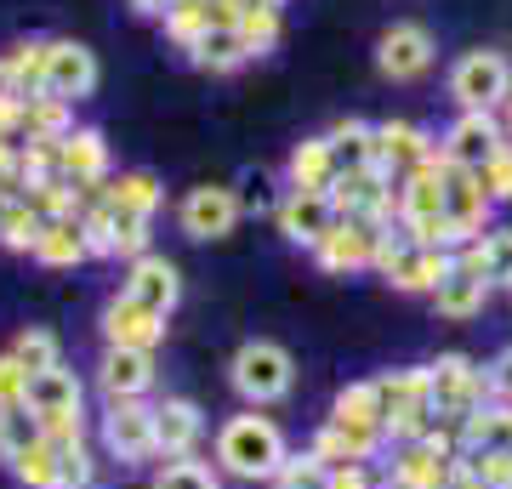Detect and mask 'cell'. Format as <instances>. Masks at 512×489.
<instances>
[{
  "label": "cell",
  "mask_w": 512,
  "mask_h": 489,
  "mask_svg": "<svg viewBox=\"0 0 512 489\" xmlns=\"http://www.w3.org/2000/svg\"><path fill=\"white\" fill-rule=\"evenodd\" d=\"M285 433H279L268 416H256V410H245V416H228L217 433V461L222 472H234V478H268L274 484V472L285 467Z\"/></svg>",
  "instance_id": "1"
},
{
  "label": "cell",
  "mask_w": 512,
  "mask_h": 489,
  "mask_svg": "<svg viewBox=\"0 0 512 489\" xmlns=\"http://www.w3.org/2000/svg\"><path fill=\"white\" fill-rule=\"evenodd\" d=\"M450 262H456V251L421 245V239H410L404 228H393V222L382 228L376 268H382V279L393 290H404V296H433V290H439V279L450 273Z\"/></svg>",
  "instance_id": "2"
},
{
  "label": "cell",
  "mask_w": 512,
  "mask_h": 489,
  "mask_svg": "<svg viewBox=\"0 0 512 489\" xmlns=\"http://www.w3.org/2000/svg\"><path fill=\"white\" fill-rule=\"evenodd\" d=\"M427 404H433V421L461 427L467 416H478L490 404V381L467 353H439L427 364Z\"/></svg>",
  "instance_id": "3"
},
{
  "label": "cell",
  "mask_w": 512,
  "mask_h": 489,
  "mask_svg": "<svg viewBox=\"0 0 512 489\" xmlns=\"http://www.w3.org/2000/svg\"><path fill=\"white\" fill-rule=\"evenodd\" d=\"M228 381H234V393L251 404V410H262V404H279L296 387V359L279 342H262V336H256V342H245L234 353Z\"/></svg>",
  "instance_id": "4"
},
{
  "label": "cell",
  "mask_w": 512,
  "mask_h": 489,
  "mask_svg": "<svg viewBox=\"0 0 512 489\" xmlns=\"http://www.w3.org/2000/svg\"><path fill=\"white\" fill-rule=\"evenodd\" d=\"M427 165H444L439 154V137H427L421 126L410 120H387V126H370V171H382L393 188L404 177H416Z\"/></svg>",
  "instance_id": "5"
},
{
  "label": "cell",
  "mask_w": 512,
  "mask_h": 489,
  "mask_svg": "<svg viewBox=\"0 0 512 489\" xmlns=\"http://www.w3.org/2000/svg\"><path fill=\"white\" fill-rule=\"evenodd\" d=\"M450 97L461 114H495L512 97V63L501 52H467L450 69Z\"/></svg>",
  "instance_id": "6"
},
{
  "label": "cell",
  "mask_w": 512,
  "mask_h": 489,
  "mask_svg": "<svg viewBox=\"0 0 512 489\" xmlns=\"http://www.w3.org/2000/svg\"><path fill=\"white\" fill-rule=\"evenodd\" d=\"M439 188H444V222H450V251H461V245H473V239L490 234L495 200L478 188L473 171H461V165H439Z\"/></svg>",
  "instance_id": "7"
},
{
  "label": "cell",
  "mask_w": 512,
  "mask_h": 489,
  "mask_svg": "<svg viewBox=\"0 0 512 489\" xmlns=\"http://www.w3.org/2000/svg\"><path fill=\"white\" fill-rule=\"evenodd\" d=\"M103 444L120 467H143L154 461V404L143 399H120L103 410Z\"/></svg>",
  "instance_id": "8"
},
{
  "label": "cell",
  "mask_w": 512,
  "mask_h": 489,
  "mask_svg": "<svg viewBox=\"0 0 512 489\" xmlns=\"http://www.w3.org/2000/svg\"><path fill=\"white\" fill-rule=\"evenodd\" d=\"M177 222H183L188 239H228L239 222V194L234 188H217V182H200V188L183 194Z\"/></svg>",
  "instance_id": "9"
},
{
  "label": "cell",
  "mask_w": 512,
  "mask_h": 489,
  "mask_svg": "<svg viewBox=\"0 0 512 489\" xmlns=\"http://www.w3.org/2000/svg\"><path fill=\"white\" fill-rule=\"evenodd\" d=\"M330 205H336V217H348V222H376V228H387L393 222V182L382 171H348V177H336V188H330Z\"/></svg>",
  "instance_id": "10"
},
{
  "label": "cell",
  "mask_w": 512,
  "mask_h": 489,
  "mask_svg": "<svg viewBox=\"0 0 512 489\" xmlns=\"http://www.w3.org/2000/svg\"><path fill=\"white\" fill-rule=\"evenodd\" d=\"M495 148H507V126L495 114H456V126L439 137L444 165H461V171H478Z\"/></svg>",
  "instance_id": "11"
},
{
  "label": "cell",
  "mask_w": 512,
  "mask_h": 489,
  "mask_svg": "<svg viewBox=\"0 0 512 489\" xmlns=\"http://www.w3.org/2000/svg\"><path fill=\"white\" fill-rule=\"evenodd\" d=\"M46 97L57 103H80V97H92L97 91V57L92 46H80V40H52V57H46Z\"/></svg>",
  "instance_id": "12"
},
{
  "label": "cell",
  "mask_w": 512,
  "mask_h": 489,
  "mask_svg": "<svg viewBox=\"0 0 512 489\" xmlns=\"http://www.w3.org/2000/svg\"><path fill=\"white\" fill-rule=\"evenodd\" d=\"M274 217H279V234L291 239V245H319V239L336 228V205H330V194H313V188H285V200L274 205Z\"/></svg>",
  "instance_id": "13"
},
{
  "label": "cell",
  "mask_w": 512,
  "mask_h": 489,
  "mask_svg": "<svg viewBox=\"0 0 512 489\" xmlns=\"http://www.w3.org/2000/svg\"><path fill=\"white\" fill-rule=\"evenodd\" d=\"M376 245H382V228H376V222L342 217L319 245H313V256H319L325 273H359V268H376Z\"/></svg>",
  "instance_id": "14"
},
{
  "label": "cell",
  "mask_w": 512,
  "mask_h": 489,
  "mask_svg": "<svg viewBox=\"0 0 512 489\" xmlns=\"http://www.w3.org/2000/svg\"><path fill=\"white\" fill-rule=\"evenodd\" d=\"M120 296H131L137 308H148V313H160V319H171L177 313V302H183V279H177V268L165 262V256H137L131 262V273H126V290Z\"/></svg>",
  "instance_id": "15"
},
{
  "label": "cell",
  "mask_w": 512,
  "mask_h": 489,
  "mask_svg": "<svg viewBox=\"0 0 512 489\" xmlns=\"http://www.w3.org/2000/svg\"><path fill=\"white\" fill-rule=\"evenodd\" d=\"M376 69L387 80H416V74L433 69V35L421 23H393L382 40H376Z\"/></svg>",
  "instance_id": "16"
},
{
  "label": "cell",
  "mask_w": 512,
  "mask_h": 489,
  "mask_svg": "<svg viewBox=\"0 0 512 489\" xmlns=\"http://www.w3.org/2000/svg\"><path fill=\"white\" fill-rule=\"evenodd\" d=\"M57 171H63V182H74L80 194H86V188H103V182H109V143H103V131H92V126L69 131V137L57 143Z\"/></svg>",
  "instance_id": "17"
},
{
  "label": "cell",
  "mask_w": 512,
  "mask_h": 489,
  "mask_svg": "<svg viewBox=\"0 0 512 489\" xmlns=\"http://www.w3.org/2000/svg\"><path fill=\"white\" fill-rule=\"evenodd\" d=\"M103 342L154 353V347L165 342V319L160 313H148V308H137L131 296H109V308H103Z\"/></svg>",
  "instance_id": "18"
},
{
  "label": "cell",
  "mask_w": 512,
  "mask_h": 489,
  "mask_svg": "<svg viewBox=\"0 0 512 489\" xmlns=\"http://www.w3.org/2000/svg\"><path fill=\"white\" fill-rule=\"evenodd\" d=\"M200 433H205V410L194 399L154 404V455H165V461H183V455H194Z\"/></svg>",
  "instance_id": "19"
},
{
  "label": "cell",
  "mask_w": 512,
  "mask_h": 489,
  "mask_svg": "<svg viewBox=\"0 0 512 489\" xmlns=\"http://www.w3.org/2000/svg\"><path fill=\"white\" fill-rule=\"evenodd\" d=\"M97 387L103 399L120 404V399H143L154 387V353H137V347H109L103 364H97Z\"/></svg>",
  "instance_id": "20"
},
{
  "label": "cell",
  "mask_w": 512,
  "mask_h": 489,
  "mask_svg": "<svg viewBox=\"0 0 512 489\" xmlns=\"http://www.w3.org/2000/svg\"><path fill=\"white\" fill-rule=\"evenodd\" d=\"M484 302H490V279H484L467 256H456L450 273L439 279V290H433L439 319H473V313H484Z\"/></svg>",
  "instance_id": "21"
},
{
  "label": "cell",
  "mask_w": 512,
  "mask_h": 489,
  "mask_svg": "<svg viewBox=\"0 0 512 489\" xmlns=\"http://www.w3.org/2000/svg\"><path fill=\"white\" fill-rule=\"evenodd\" d=\"M80 399H86V387H80V376H74V370H63V364H52V370H35V376H29V410H35L40 421L86 416V410H80Z\"/></svg>",
  "instance_id": "22"
},
{
  "label": "cell",
  "mask_w": 512,
  "mask_h": 489,
  "mask_svg": "<svg viewBox=\"0 0 512 489\" xmlns=\"http://www.w3.org/2000/svg\"><path fill=\"white\" fill-rule=\"evenodd\" d=\"M393 478L410 489H450V478H456V461L444 450H433V444H421V438H410V444H399L393 450Z\"/></svg>",
  "instance_id": "23"
},
{
  "label": "cell",
  "mask_w": 512,
  "mask_h": 489,
  "mask_svg": "<svg viewBox=\"0 0 512 489\" xmlns=\"http://www.w3.org/2000/svg\"><path fill=\"white\" fill-rule=\"evenodd\" d=\"M103 205L154 222V211L165 205V188H160V177H154V171H120V177L103 182Z\"/></svg>",
  "instance_id": "24"
},
{
  "label": "cell",
  "mask_w": 512,
  "mask_h": 489,
  "mask_svg": "<svg viewBox=\"0 0 512 489\" xmlns=\"http://www.w3.org/2000/svg\"><path fill=\"white\" fill-rule=\"evenodd\" d=\"M69 131H74V109H69V103H57V97H46V91L23 97V131H18V143H63Z\"/></svg>",
  "instance_id": "25"
},
{
  "label": "cell",
  "mask_w": 512,
  "mask_h": 489,
  "mask_svg": "<svg viewBox=\"0 0 512 489\" xmlns=\"http://www.w3.org/2000/svg\"><path fill=\"white\" fill-rule=\"evenodd\" d=\"M188 63L205 74H234L239 63H251V46L239 40V29H205L194 46H188Z\"/></svg>",
  "instance_id": "26"
},
{
  "label": "cell",
  "mask_w": 512,
  "mask_h": 489,
  "mask_svg": "<svg viewBox=\"0 0 512 489\" xmlns=\"http://www.w3.org/2000/svg\"><path fill=\"white\" fill-rule=\"evenodd\" d=\"M461 450H512V404L490 399L478 416L461 421Z\"/></svg>",
  "instance_id": "27"
},
{
  "label": "cell",
  "mask_w": 512,
  "mask_h": 489,
  "mask_svg": "<svg viewBox=\"0 0 512 489\" xmlns=\"http://www.w3.org/2000/svg\"><path fill=\"white\" fill-rule=\"evenodd\" d=\"M86 234H80V217H57L46 222V234H40L35 245V262H46V268H80L86 262Z\"/></svg>",
  "instance_id": "28"
},
{
  "label": "cell",
  "mask_w": 512,
  "mask_h": 489,
  "mask_svg": "<svg viewBox=\"0 0 512 489\" xmlns=\"http://www.w3.org/2000/svg\"><path fill=\"white\" fill-rule=\"evenodd\" d=\"M46 57H52V40H18L12 52H0L6 63V86L23 91V97H35L46 86Z\"/></svg>",
  "instance_id": "29"
},
{
  "label": "cell",
  "mask_w": 512,
  "mask_h": 489,
  "mask_svg": "<svg viewBox=\"0 0 512 489\" xmlns=\"http://www.w3.org/2000/svg\"><path fill=\"white\" fill-rule=\"evenodd\" d=\"M336 160H330V143L325 137H308V143H296L291 154V188H313V194H330L336 188Z\"/></svg>",
  "instance_id": "30"
},
{
  "label": "cell",
  "mask_w": 512,
  "mask_h": 489,
  "mask_svg": "<svg viewBox=\"0 0 512 489\" xmlns=\"http://www.w3.org/2000/svg\"><path fill=\"white\" fill-rule=\"evenodd\" d=\"M456 256H467L490 285H512V228H490L484 239H473V245H461Z\"/></svg>",
  "instance_id": "31"
},
{
  "label": "cell",
  "mask_w": 512,
  "mask_h": 489,
  "mask_svg": "<svg viewBox=\"0 0 512 489\" xmlns=\"http://www.w3.org/2000/svg\"><path fill=\"white\" fill-rule=\"evenodd\" d=\"M325 143H330V160H336L342 177L348 171H370V126L365 120H336L325 131Z\"/></svg>",
  "instance_id": "32"
},
{
  "label": "cell",
  "mask_w": 512,
  "mask_h": 489,
  "mask_svg": "<svg viewBox=\"0 0 512 489\" xmlns=\"http://www.w3.org/2000/svg\"><path fill=\"white\" fill-rule=\"evenodd\" d=\"M40 416L35 410H29V404H18V410H0V461H6V467H12V461H18V455H29L40 444Z\"/></svg>",
  "instance_id": "33"
},
{
  "label": "cell",
  "mask_w": 512,
  "mask_h": 489,
  "mask_svg": "<svg viewBox=\"0 0 512 489\" xmlns=\"http://www.w3.org/2000/svg\"><path fill=\"white\" fill-rule=\"evenodd\" d=\"M205 29H211V0H171V6H165V35L177 40L183 52L205 35Z\"/></svg>",
  "instance_id": "34"
},
{
  "label": "cell",
  "mask_w": 512,
  "mask_h": 489,
  "mask_svg": "<svg viewBox=\"0 0 512 489\" xmlns=\"http://www.w3.org/2000/svg\"><path fill=\"white\" fill-rule=\"evenodd\" d=\"M239 40L251 46V57L274 52L279 46V6H245L239 12Z\"/></svg>",
  "instance_id": "35"
},
{
  "label": "cell",
  "mask_w": 512,
  "mask_h": 489,
  "mask_svg": "<svg viewBox=\"0 0 512 489\" xmlns=\"http://www.w3.org/2000/svg\"><path fill=\"white\" fill-rule=\"evenodd\" d=\"M274 489H330V467L313 450L285 455V467L274 472Z\"/></svg>",
  "instance_id": "36"
},
{
  "label": "cell",
  "mask_w": 512,
  "mask_h": 489,
  "mask_svg": "<svg viewBox=\"0 0 512 489\" xmlns=\"http://www.w3.org/2000/svg\"><path fill=\"white\" fill-rule=\"evenodd\" d=\"M154 489H222V484H217V472L205 467V461L183 455V461H160V472H154Z\"/></svg>",
  "instance_id": "37"
},
{
  "label": "cell",
  "mask_w": 512,
  "mask_h": 489,
  "mask_svg": "<svg viewBox=\"0 0 512 489\" xmlns=\"http://www.w3.org/2000/svg\"><path fill=\"white\" fill-rule=\"evenodd\" d=\"M461 467L484 489H512V450H461Z\"/></svg>",
  "instance_id": "38"
},
{
  "label": "cell",
  "mask_w": 512,
  "mask_h": 489,
  "mask_svg": "<svg viewBox=\"0 0 512 489\" xmlns=\"http://www.w3.org/2000/svg\"><path fill=\"white\" fill-rule=\"evenodd\" d=\"M12 478H18V484H29V489H57V450L40 438L29 455H18V461H12Z\"/></svg>",
  "instance_id": "39"
},
{
  "label": "cell",
  "mask_w": 512,
  "mask_h": 489,
  "mask_svg": "<svg viewBox=\"0 0 512 489\" xmlns=\"http://www.w3.org/2000/svg\"><path fill=\"white\" fill-rule=\"evenodd\" d=\"M40 234H46V222L18 200V205H12V217H6V228H0V245H6V251H18V256H35Z\"/></svg>",
  "instance_id": "40"
},
{
  "label": "cell",
  "mask_w": 512,
  "mask_h": 489,
  "mask_svg": "<svg viewBox=\"0 0 512 489\" xmlns=\"http://www.w3.org/2000/svg\"><path fill=\"white\" fill-rule=\"evenodd\" d=\"M12 359H18L29 376H35V370H52V364H63V359H57V336H52V330H23L18 342H12Z\"/></svg>",
  "instance_id": "41"
},
{
  "label": "cell",
  "mask_w": 512,
  "mask_h": 489,
  "mask_svg": "<svg viewBox=\"0 0 512 489\" xmlns=\"http://www.w3.org/2000/svg\"><path fill=\"white\" fill-rule=\"evenodd\" d=\"M57 450V489H92V455L86 444H52Z\"/></svg>",
  "instance_id": "42"
},
{
  "label": "cell",
  "mask_w": 512,
  "mask_h": 489,
  "mask_svg": "<svg viewBox=\"0 0 512 489\" xmlns=\"http://www.w3.org/2000/svg\"><path fill=\"white\" fill-rule=\"evenodd\" d=\"M473 177H478V188H484V194H490L495 205L512 200V143H507V148H495V154H490L484 165H478Z\"/></svg>",
  "instance_id": "43"
},
{
  "label": "cell",
  "mask_w": 512,
  "mask_h": 489,
  "mask_svg": "<svg viewBox=\"0 0 512 489\" xmlns=\"http://www.w3.org/2000/svg\"><path fill=\"white\" fill-rule=\"evenodd\" d=\"M29 404V370L12 353H0V410H18Z\"/></svg>",
  "instance_id": "44"
},
{
  "label": "cell",
  "mask_w": 512,
  "mask_h": 489,
  "mask_svg": "<svg viewBox=\"0 0 512 489\" xmlns=\"http://www.w3.org/2000/svg\"><path fill=\"white\" fill-rule=\"evenodd\" d=\"M484 381H490V399L512 404V347H501V353L484 364Z\"/></svg>",
  "instance_id": "45"
},
{
  "label": "cell",
  "mask_w": 512,
  "mask_h": 489,
  "mask_svg": "<svg viewBox=\"0 0 512 489\" xmlns=\"http://www.w3.org/2000/svg\"><path fill=\"white\" fill-rule=\"evenodd\" d=\"M330 489H376V478L365 472V461H348V467H330Z\"/></svg>",
  "instance_id": "46"
},
{
  "label": "cell",
  "mask_w": 512,
  "mask_h": 489,
  "mask_svg": "<svg viewBox=\"0 0 512 489\" xmlns=\"http://www.w3.org/2000/svg\"><path fill=\"white\" fill-rule=\"evenodd\" d=\"M450 489H484V484H478L473 472H467V467H461V461H456V478H450Z\"/></svg>",
  "instance_id": "47"
},
{
  "label": "cell",
  "mask_w": 512,
  "mask_h": 489,
  "mask_svg": "<svg viewBox=\"0 0 512 489\" xmlns=\"http://www.w3.org/2000/svg\"><path fill=\"white\" fill-rule=\"evenodd\" d=\"M12 205H18V200H6V194H0V228H6V217H12Z\"/></svg>",
  "instance_id": "48"
},
{
  "label": "cell",
  "mask_w": 512,
  "mask_h": 489,
  "mask_svg": "<svg viewBox=\"0 0 512 489\" xmlns=\"http://www.w3.org/2000/svg\"><path fill=\"white\" fill-rule=\"evenodd\" d=\"M507 143H512V97H507Z\"/></svg>",
  "instance_id": "49"
},
{
  "label": "cell",
  "mask_w": 512,
  "mask_h": 489,
  "mask_svg": "<svg viewBox=\"0 0 512 489\" xmlns=\"http://www.w3.org/2000/svg\"><path fill=\"white\" fill-rule=\"evenodd\" d=\"M0 91H6V63H0Z\"/></svg>",
  "instance_id": "50"
}]
</instances>
